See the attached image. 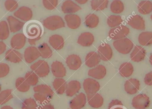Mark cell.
<instances>
[{"label":"cell","mask_w":152,"mask_h":109,"mask_svg":"<svg viewBox=\"0 0 152 109\" xmlns=\"http://www.w3.org/2000/svg\"><path fill=\"white\" fill-rule=\"evenodd\" d=\"M30 69L39 77H45L49 75L50 68L49 64L44 60H40L30 66Z\"/></svg>","instance_id":"cell-4"},{"label":"cell","mask_w":152,"mask_h":109,"mask_svg":"<svg viewBox=\"0 0 152 109\" xmlns=\"http://www.w3.org/2000/svg\"><path fill=\"white\" fill-rule=\"evenodd\" d=\"M130 33L129 28L124 25H121L117 27L112 28L109 31V36L114 40L126 38Z\"/></svg>","instance_id":"cell-5"},{"label":"cell","mask_w":152,"mask_h":109,"mask_svg":"<svg viewBox=\"0 0 152 109\" xmlns=\"http://www.w3.org/2000/svg\"><path fill=\"white\" fill-rule=\"evenodd\" d=\"M81 9L80 6L72 1H66L61 5V10L66 14H73Z\"/></svg>","instance_id":"cell-24"},{"label":"cell","mask_w":152,"mask_h":109,"mask_svg":"<svg viewBox=\"0 0 152 109\" xmlns=\"http://www.w3.org/2000/svg\"><path fill=\"white\" fill-rule=\"evenodd\" d=\"M5 58L8 62L18 63L23 60V55L16 49H10L7 50L5 53Z\"/></svg>","instance_id":"cell-23"},{"label":"cell","mask_w":152,"mask_h":109,"mask_svg":"<svg viewBox=\"0 0 152 109\" xmlns=\"http://www.w3.org/2000/svg\"><path fill=\"white\" fill-rule=\"evenodd\" d=\"M43 25L45 28L51 31H54L65 27L63 19L57 15L50 16L45 19L44 20Z\"/></svg>","instance_id":"cell-3"},{"label":"cell","mask_w":152,"mask_h":109,"mask_svg":"<svg viewBox=\"0 0 152 109\" xmlns=\"http://www.w3.org/2000/svg\"><path fill=\"white\" fill-rule=\"evenodd\" d=\"M49 42L50 46L56 50L62 49L65 45V41L61 35L53 34L50 37Z\"/></svg>","instance_id":"cell-25"},{"label":"cell","mask_w":152,"mask_h":109,"mask_svg":"<svg viewBox=\"0 0 152 109\" xmlns=\"http://www.w3.org/2000/svg\"><path fill=\"white\" fill-rule=\"evenodd\" d=\"M1 109H13L10 106H3L1 108Z\"/></svg>","instance_id":"cell-53"},{"label":"cell","mask_w":152,"mask_h":109,"mask_svg":"<svg viewBox=\"0 0 152 109\" xmlns=\"http://www.w3.org/2000/svg\"><path fill=\"white\" fill-rule=\"evenodd\" d=\"M145 84L148 86H152V71L145 75L144 78Z\"/></svg>","instance_id":"cell-48"},{"label":"cell","mask_w":152,"mask_h":109,"mask_svg":"<svg viewBox=\"0 0 152 109\" xmlns=\"http://www.w3.org/2000/svg\"><path fill=\"white\" fill-rule=\"evenodd\" d=\"M149 62H150V64L152 66V53L150 56V58H149Z\"/></svg>","instance_id":"cell-54"},{"label":"cell","mask_w":152,"mask_h":109,"mask_svg":"<svg viewBox=\"0 0 152 109\" xmlns=\"http://www.w3.org/2000/svg\"><path fill=\"white\" fill-rule=\"evenodd\" d=\"M53 86L57 94L62 95L66 92L67 84L63 79L56 78L53 82Z\"/></svg>","instance_id":"cell-29"},{"label":"cell","mask_w":152,"mask_h":109,"mask_svg":"<svg viewBox=\"0 0 152 109\" xmlns=\"http://www.w3.org/2000/svg\"><path fill=\"white\" fill-rule=\"evenodd\" d=\"M123 22V19L121 16L110 15L107 19V24L110 27L113 28L121 25Z\"/></svg>","instance_id":"cell-37"},{"label":"cell","mask_w":152,"mask_h":109,"mask_svg":"<svg viewBox=\"0 0 152 109\" xmlns=\"http://www.w3.org/2000/svg\"><path fill=\"white\" fill-rule=\"evenodd\" d=\"M113 46L119 53L122 54H127L133 49L134 44L131 40L126 38L114 41Z\"/></svg>","instance_id":"cell-2"},{"label":"cell","mask_w":152,"mask_h":109,"mask_svg":"<svg viewBox=\"0 0 152 109\" xmlns=\"http://www.w3.org/2000/svg\"><path fill=\"white\" fill-rule=\"evenodd\" d=\"M108 109H126L122 103L118 100H113L108 106Z\"/></svg>","instance_id":"cell-46"},{"label":"cell","mask_w":152,"mask_h":109,"mask_svg":"<svg viewBox=\"0 0 152 109\" xmlns=\"http://www.w3.org/2000/svg\"><path fill=\"white\" fill-rule=\"evenodd\" d=\"M33 90L35 93L45 95L51 99H52L54 94L51 88L46 85H40L35 86L33 88Z\"/></svg>","instance_id":"cell-31"},{"label":"cell","mask_w":152,"mask_h":109,"mask_svg":"<svg viewBox=\"0 0 152 109\" xmlns=\"http://www.w3.org/2000/svg\"><path fill=\"white\" fill-rule=\"evenodd\" d=\"M38 105L36 101L33 98L26 99L22 103V109H37Z\"/></svg>","instance_id":"cell-42"},{"label":"cell","mask_w":152,"mask_h":109,"mask_svg":"<svg viewBox=\"0 0 152 109\" xmlns=\"http://www.w3.org/2000/svg\"><path fill=\"white\" fill-rule=\"evenodd\" d=\"M25 79L28 85L32 86H35L39 82L38 76L33 71H29L26 73Z\"/></svg>","instance_id":"cell-40"},{"label":"cell","mask_w":152,"mask_h":109,"mask_svg":"<svg viewBox=\"0 0 152 109\" xmlns=\"http://www.w3.org/2000/svg\"><path fill=\"white\" fill-rule=\"evenodd\" d=\"M18 4L14 0H7L4 2L5 9L10 12L14 11L18 7Z\"/></svg>","instance_id":"cell-44"},{"label":"cell","mask_w":152,"mask_h":109,"mask_svg":"<svg viewBox=\"0 0 152 109\" xmlns=\"http://www.w3.org/2000/svg\"><path fill=\"white\" fill-rule=\"evenodd\" d=\"M38 49L43 58L47 59L51 57L53 55V51L48 44L46 43H42L38 47Z\"/></svg>","instance_id":"cell-35"},{"label":"cell","mask_w":152,"mask_h":109,"mask_svg":"<svg viewBox=\"0 0 152 109\" xmlns=\"http://www.w3.org/2000/svg\"><path fill=\"white\" fill-rule=\"evenodd\" d=\"M134 71V66L131 63L128 62L122 64L119 69L120 75L123 77H129L133 74Z\"/></svg>","instance_id":"cell-28"},{"label":"cell","mask_w":152,"mask_h":109,"mask_svg":"<svg viewBox=\"0 0 152 109\" xmlns=\"http://www.w3.org/2000/svg\"><path fill=\"white\" fill-rule=\"evenodd\" d=\"M51 71L57 78H62L66 75V69L61 62L56 61L51 65Z\"/></svg>","instance_id":"cell-15"},{"label":"cell","mask_w":152,"mask_h":109,"mask_svg":"<svg viewBox=\"0 0 152 109\" xmlns=\"http://www.w3.org/2000/svg\"><path fill=\"white\" fill-rule=\"evenodd\" d=\"M101 60L98 54L96 52L92 51L87 54L85 63L89 68H93L98 65Z\"/></svg>","instance_id":"cell-26"},{"label":"cell","mask_w":152,"mask_h":109,"mask_svg":"<svg viewBox=\"0 0 152 109\" xmlns=\"http://www.w3.org/2000/svg\"><path fill=\"white\" fill-rule=\"evenodd\" d=\"M83 86L87 95L96 93L100 90V84L94 79H86L83 82Z\"/></svg>","instance_id":"cell-7"},{"label":"cell","mask_w":152,"mask_h":109,"mask_svg":"<svg viewBox=\"0 0 152 109\" xmlns=\"http://www.w3.org/2000/svg\"><path fill=\"white\" fill-rule=\"evenodd\" d=\"M109 3L107 0H93L90 2V4L92 9L100 11L107 8Z\"/></svg>","instance_id":"cell-34"},{"label":"cell","mask_w":152,"mask_h":109,"mask_svg":"<svg viewBox=\"0 0 152 109\" xmlns=\"http://www.w3.org/2000/svg\"><path fill=\"white\" fill-rule=\"evenodd\" d=\"M137 9L140 14L148 15L152 11V2L149 1H141L138 4Z\"/></svg>","instance_id":"cell-32"},{"label":"cell","mask_w":152,"mask_h":109,"mask_svg":"<svg viewBox=\"0 0 152 109\" xmlns=\"http://www.w3.org/2000/svg\"><path fill=\"white\" fill-rule=\"evenodd\" d=\"M67 25L71 29H76L80 26L81 19L80 17L74 14H67L64 17Z\"/></svg>","instance_id":"cell-19"},{"label":"cell","mask_w":152,"mask_h":109,"mask_svg":"<svg viewBox=\"0 0 152 109\" xmlns=\"http://www.w3.org/2000/svg\"><path fill=\"white\" fill-rule=\"evenodd\" d=\"M87 97L88 104L94 108H99L103 104V98L98 93L94 94H87Z\"/></svg>","instance_id":"cell-18"},{"label":"cell","mask_w":152,"mask_h":109,"mask_svg":"<svg viewBox=\"0 0 152 109\" xmlns=\"http://www.w3.org/2000/svg\"><path fill=\"white\" fill-rule=\"evenodd\" d=\"M80 89L81 85L80 82L77 80H72L67 84L66 91V95L69 97H73L78 93Z\"/></svg>","instance_id":"cell-27"},{"label":"cell","mask_w":152,"mask_h":109,"mask_svg":"<svg viewBox=\"0 0 152 109\" xmlns=\"http://www.w3.org/2000/svg\"><path fill=\"white\" fill-rule=\"evenodd\" d=\"M77 2L80 4H84L87 2L88 0H76L75 1Z\"/></svg>","instance_id":"cell-52"},{"label":"cell","mask_w":152,"mask_h":109,"mask_svg":"<svg viewBox=\"0 0 152 109\" xmlns=\"http://www.w3.org/2000/svg\"><path fill=\"white\" fill-rule=\"evenodd\" d=\"M44 6L47 9L52 10L56 8L58 4V0H43L42 1Z\"/></svg>","instance_id":"cell-45"},{"label":"cell","mask_w":152,"mask_h":109,"mask_svg":"<svg viewBox=\"0 0 152 109\" xmlns=\"http://www.w3.org/2000/svg\"><path fill=\"white\" fill-rule=\"evenodd\" d=\"M139 44L147 47L152 44V32H144L140 34L138 37Z\"/></svg>","instance_id":"cell-30"},{"label":"cell","mask_w":152,"mask_h":109,"mask_svg":"<svg viewBox=\"0 0 152 109\" xmlns=\"http://www.w3.org/2000/svg\"><path fill=\"white\" fill-rule=\"evenodd\" d=\"M10 68L9 65L6 63H0V78L6 77L9 74Z\"/></svg>","instance_id":"cell-47"},{"label":"cell","mask_w":152,"mask_h":109,"mask_svg":"<svg viewBox=\"0 0 152 109\" xmlns=\"http://www.w3.org/2000/svg\"><path fill=\"white\" fill-rule=\"evenodd\" d=\"M127 24L131 27L137 30H144L145 29V23L142 17L136 14L129 18Z\"/></svg>","instance_id":"cell-9"},{"label":"cell","mask_w":152,"mask_h":109,"mask_svg":"<svg viewBox=\"0 0 152 109\" xmlns=\"http://www.w3.org/2000/svg\"><path fill=\"white\" fill-rule=\"evenodd\" d=\"M41 39V38H37V39H28V43L29 44L31 45H35L36 42L37 41Z\"/></svg>","instance_id":"cell-51"},{"label":"cell","mask_w":152,"mask_h":109,"mask_svg":"<svg viewBox=\"0 0 152 109\" xmlns=\"http://www.w3.org/2000/svg\"><path fill=\"white\" fill-rule=\"evenodd\" d=\"M14 16L24 21L27 22L32 19L33 12L30 8L26 6H22L19 8L14 14Z\"/></svg>","instance_id":"cell-11"},{"label":"cell","mask_w":152,"mask_h":109,"mask_svg":"<svg viewBox=\"0 0 152 109\" xmlns=\"http://www.w3.org/2000/svg\"><path fill=\"white\" fill-rule=\"evenodd\" d=\"M15 86L18 91L21 93H26L29 91L30 86L26 82L25 78L19 77L16 80Z\"/></svg>","instance_id":"cell-36"},{"label":"cell","mask_w":152,"mask_h":109,"mask_svg":"<svg viewBox=\"0 0 152 109\" xmlns=\"http://www.w3.org/2000/svg\"><path fill=\"white\" fill-rule=\"evenodd\" d=\"M97 52L101 60L104 62L110 60L113 55V51L111 47L106 43H102L98 47Z\"/></svg>","instance_id":"cell-8"},{"label":"cell","mask_w":152,"mask_h":109,"mask_svg":"<svg viewBox=\"0 0 152 109\" xmlns=\"http://www.w3.org/2000/svg\"><path fill=\"white\" fill-rule=\"evenodd\" d=\"M146 50L141 46L136 45L130 55L131 60L135 62H140L144 60L146 56Z\"/></svg>","instance_id":"cell-14"},{"label":"cell","mask_w":152,"mask_h":109,"mask_svg":"<svg viewBox=\"0 0 152 109\" xmlns=\"http://www.w3.org/2000/svg\"><path fill=\"white\" fill-rule=\"evenodd\" d=\"M140 82L138 80L131 78L128 80L124 84V89L128 94L133 95L135 94L139 91Z\"/></svg>","instance_id":"cell-10"},{"label":"cell","mask_w":152,"mask_h":109,"mask_svg":"<svg viewBox=\"0 0 152 109\" xmlns=\"http://www.w3.org/2000/svg\"><path fill=\"white\" fill-rule=\"evenodd\" d=\"M34 96L36 100L41 105L49 103L52 100L47 95L39 93H35L34 94Z\"/></svg>","instance_id":"cell-43"},{"label":"cell","mask_w":152,"mask_h":109,"mask_svg":"<svg viewBox=\"0 0 152 109\" xmlns=\"http://www.w3.org/2000/svg\"><path fill=\"white\" fill-rule=\"evenodd\" d=\"M10 30L9 25L6 21L3 20L0 22V40H4L9 38Z\"/></svg>","instance_id":"cell-38"},{"label":"cell","mask_w":152,"mask_h":109,"mask_svg":"<svg viewBox=\"0 0 152 109\" xmlns=\"http://www.w3.org/2000/svg\"><path fill=\"white\" fill-rule=\"evenodd\" d=\"M6 49V45L3 42L0 41V55L3 54Z\"/></svg>","instance_id":"cell-50"},{"label":"cell","mask_w":152,"mask_h":109,"mask_svg":"<svg viewBox=\"0 0 152 109\" xmlns=\"http://www.w3.org/2000/svg\"><path fill=\"white\" fill-rule=\"evenodd\" d=\"M13 98L12 89H6L0 93V105L5 104Z\"/></svg>","instance_id":"cell-41"},{"label":"cell","mask_w":152,"mask_h":109,"mask_svg":"<svg viewBox=\"0 0 152 109\" xmlns=\"http://www.w3.org/2000/svg\"><path fill=\"white\" fill-rule=\"evenodd\" d=\"M43 27L42 24L36 21L28 23L25 28L26 37L28 39H35L42 38L43 34Z\"/></svg>","instance_id":"cell-1"},{"label":"cell","mask_w":152,"mask_h":109,"mask_svg":"<svg viewBox=\"0 0 152 109\" xmlns=\"http://www.w3.org/2000/svg\"><path fill=\"white\" fill-rule=\"evenodd\" d=\"M86 103V96L81 93L76 95L69 103V107L71 109H80L85 107Z\"/></svg>","instance_id":"cell-16"},{"label":"cell","mask_w":152,"mask_h":109,"mask_svg":"<svg viewBox=\"0 0 152 109\" xmlns=\"http://www.w3.org/2000/svg\"><path fill=\"white\" fill-rule=\"evenodd\" d=\"M1 85H0V93H1Z\"/></svg>","instance_id":"cell-55"},{"label":"cell","mask_w":152,"mask_h":109,"mask_svg":"<svg viewBox=\"0 0 152 109\" xmlns=\"http://www.w3.org/2000/svg\"><path fill=\"white\" fill-rule=\"evenodd\" d=\"M7 20L11 33H16L20 31L25 24L24 22H21L12 16H9L7 18Z\"/></svg>","instance_id":"cell-22"},{"label":"cell","mask_w":152,"mask_h":109,"mask_svg":"<svg viewBox=\"0 0 152 109\" xmlns=\"http://www.w3.org/2000/svg\"><path fill=\"white\" fill-rule=\"evenodd\" d=\"M125 6L123 2L119 0L113 1L110 4V10L114 14H120L124 11Z\"/></svg>","instance_id":"cell-39"},{"label":"cell","mask_w":152,"mask_h":109,"mask_svg":"<svg viewBox=\"0 0 152 109\" xmlns=\"http://www.w3.org/2000/svg\"><path fill=\"white\" fill-rule=\"evenodd\" d=\"M26 42V37L22 33H18L12 36L10 45L14 49H20L24 47Z\"/></svg>","instance_id":"cell-13"},{"label":"cell","mask_w":152,"mask_h":109,"mask_svg":"<svg viewBox=\"0 0 152 109\" xmlns=\"http://www.w3.org/2000/svg\"><path fill=\"white\" fill-rule=\"evenodd\" d=\"M151 20H152V14L151 15Z\"/></svg>","instance_id":"cell-56"},{"label":"cell","mask_w":152,"mask_h":109,"mask_svg":"<svg viewBox=\"0 0 152 109\" xmlns=\"http://www.w3.org/2000/svg\"><path fill=\"white\" fill-rule=\"evenodd\" d=\"M24 56L26 62L30 64L37 60L41 56V55L37 48L29 47L25 49Z\"/></svg>","instance_id":"cell-12"},{"label":"cell","mask_w":152,"mask_h":109,"mask_svg":"<svg viewBox=\"0 0 152 109\" xmlns=\"http://www.w3.org/2000/svg\"><path fill=\"white\" fill-rule=\"evenodd\" d=\"M99 23V17L97 15L94 13L88 14L85 18V24L88 28H94L96 27Z\"/></svg>","instance_id":"cell-33"},{"label":"cell","mask_w":152,"mask_h":109,"mask_svg":"<svg viewBox=\"0 0 152 109\" xmlns=\"http://www.w3.org/2000/svg\"><path fill=\"white\" fill-rule=\"evenodd\" d=\"M37 109H55L53 105L49 103L47 104H41L39 107H37Z\"/></svg>","instance_id":"cell-49"},{"label":"cell","mask_w":152,"mask_h":109,"mask_svg":"<svg viewBox=\"0 0 152 109\" xmlns=\"http://www.w3.org/2000/svg\"><path fill=\"white\" fill-rule=\"evenodd\" d=\"M94 42V37L91 33L85 32L82 33L79 36L77 43L83 47L91 46Z\"/></svg>","instance_id":"cell-20"},{"label":"cell","mask_w":152,"mask_h":109,"mask_svg":"<svg viewBox=\"0 0 152 109\" xmlns=\"http://www.w3.org/2000/svg\"><path fill=\"white\" fill-rule=\"evenodd\" d=\"M66 63L70 70H77L81 66L82 61L81 58L78 55L73 54L67 57Z\"/></svg>","instance_id":"cell-21"},{"label":"cell","mask_w":152,"mask_h":109,"mask_svg":"<svg viewBox=\"0 0 152 109\" xmlns=\"http://www.w3.org/2000/svg\"><path fill=\"white\" fill-rule=\"evenodd\" d=\"M151 104L150 99L146 95L140 94L133 98L132 105L136 109H146Z\"/></svg>","instance_id":"cell-6"},{"label":"cell","mask_w":152,"mask_h":109,"mask_svg":"<svg viewBox=\"0 0 152 109\" xmlns=\"http://www.w3.org/2000/svg\"><path fill=\"white\" fill-rule=\"evenodd\" d=\"M107 73L106 68L102 65H99L94 68L89 70L88 75L93 78L101 80L105 77Z\"/></svg>","instance_id":"cell-17"}]
</instances>
